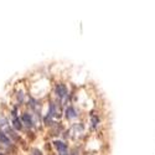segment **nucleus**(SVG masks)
<instances>
[{
    "label": "nucleus",
    "mask_w": 155,
    "mask_h": 155,
    "mask_svg": "<svg viewBox=\"0 0 155 155\" xmlns=\"http://www.w3.org/2000/svg\"><path fill=\"white\" fill-rule=\"evenodd\" d=\"M22 122H24V124H25V125L29 127V128H31V127H32V124H34L31 115H30V114H28V113H24V114H22Z\"/></svg>",
    "instance_id": "obj_2"
},
{
    "label": "nucleus",
    "mask_w": 155,
    "mask_h": 155,
    "mask_svg": "<svg viewBox=\"0 0 155 155\" xmlns=\"http://www.w3.org/2000/svg\"><path fill=\"white\" fill-rule=\"evenodd\" d=\"M56 93H57V97L64 98V97L67 96V88L64 87L63 84H57V87H56Z\"/></svg>",
    "instance_id": "obj_1"
},
{
    "label": "nucleus",
    "mask_w": 155,
    "mask_h": 155,
    "mask_svg": "<svg viewBox=\"0 0 155 155\" xmlns=\"http://www.w3.org/2000/svg\"><path fill=\"white\" fill-rule=\"evenodd\" d=\"M31 155H42V153H41L40 150H38V149H34Z\"/></svg>",
    "instance_id": "obj_7"
},
{
    "label": "nucleus",
    "mask_w": 155,
    "mask_h": 155,
    "mask_svg": "<svg viewBox=\"0 0 155 155\" xmlns=\"http://www.w3.org/2000/svg\"><path fill=\"white\" fill-rule=\"evenodd\" d=\"M77 115H78V112H77L73 107H68V108L66 109V117H67V118L73 119V118L77 117Z\"/></svg>",
    "instance_id": "obj_3"
},
{
    "label": "nucleus",
    "mask_w": 155,
    "mask_h": 155,
    "mask_svg": "<svg viewBox=\"0 0 155 155\" xmlns=\"http://www.w3.org/2000/svg\"><path fill=\"white\" fill-rule=\"evenodd\" d=\"M54 144H55V147L58 149V151H60V153L67 151V147H66V144H64V143H62V141H60V140H56Z\"/></svg>",
    "instance_id": "obj_4"
},
{
    "label": "nucleus",
    "mask_w": 155,
    "mask_h": 155,
    "mask_svg": "<svg viewBox=\"0 0 155 155\" xmlns=\"http://www.w3.org/2000/svg\"><path fill=\"white\" fill-rule=\"evenodd\" d=\"M0 141H2L3 144H5V145H10V138L8 137V134L3 133L2 130H0Z\"/></svg>",
    "instance_id": "obj_5"
},
{
    "label": "nucleus",
    "mask_w": 155,
    "mask_h": 155,
    "mask_svg": "<svg viewBox=\"0 0 155 155\" xmlns=\"http://www.w3.org/2000/svg\"><path fill=\"white\" fill-rule=\"evenodd\" d=\"M12 123H14V128L15 129H20L21 128V120H19L16 117H14V120H12Z\"/></svg>",
    "instance_id": "obj_6"
}]
</instances>
